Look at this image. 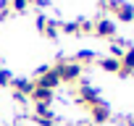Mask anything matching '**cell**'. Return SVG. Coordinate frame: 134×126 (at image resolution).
Segmentation results:
<instances>
[{"label":"cell","mask_w":134,"mask_h":126,"mask_svg":"<svg viewBox=\"0 0 134 126\" xmlns=\"http://www.w3.org/2000/svg\"><path fill=\"white\" fill-rule=\"evenodd\" d=\"M92 34H97V37H103V39H116V24H113L110 19H97Z\"/></svg>","instance_id":"5b68a950"},{"label":"cell","mask_w":134,"mask_h":126,"mask_svg":"<svg viewBox=\"0 0 134 126\" xmlns=\"http://www.w3.org/2000/svg\"><path fill=\"white\" fill-rule=\"evenodd\" d=\"M97 66H100L103 71H108V74H118V71H121V60L108 55V58H100V60H97Z\"/></svg>","instance_id":"8fae6325"},{"label":"cell","mask_w":134,"mask_h":126,"mask_svg":"<svg viewBox=\"0 0 134 126\" xmlns=\"http://www.w3.org/2000/svg\"><path fill=\"white\" fill-rule=\"evenodd\" d=\"M60 29L66 34H79V21H69V24H60Z\"/></svg>","instance_id":"5bb4252c"},{"label":"cell","mask_w":134,"mask_h":126,"mask_svg":"<svg viewBox=\"0 0 134 126\" xmlns=\"http://www.w3.org/2000/svg\"><path fill=\"white\" fill-rule=\"evenodd\" d=\"M29 97L34 100V105H37V102H42V105H50V102H53V92L45 89V87H37V84H34V89H32Z\"/></svg>","instance_id":"30bf717a"},{"label":"cell","mask_w":134,"mask_h":126,"mask_svg":"<svg viewBox=\"0 0 134 126\" xmlns=\"http://www.w3.org/2000/svg\"><path fill=\"white\" fill-rule=\"evenodd\" d=\"M108 11H113L116 13V19L118 21H134V5H129V3H124V0H108V5H105Z\"/></svg>","instance_id":"3957f363"},{"label":"cell","mask_w":134,"mask_h":126,"mask_svg":"<svg viewBox=\"0 0 134 126\" xmlns=\"http://www.w3.org/2000/svg\"><path fill=\"white\" fill-rule=\"evenodd\" d=\"M37 29H40L47 39H55L58 32H60V24H58V21H50L47 16H37Z\"/></svg>","instance_id":"8992f818"},{"label":"cell","mask_w":134,"mask_h":126,"mask_svg":"<svg viewBox=\"0 0 134 126\" xmlns=\"http://www.w3.org/2000/svg\"><path fill=\"white\" fill-rule=\"evenodd\" d=\"M11 8H13V13H26L29 0H11Z\"/></svg>","instance_id":"4fadbf2b"},{"label":"cell","mask_w":134,"mask_h":126,"mask_svg":"<svg viewBox=\"0 0 134 126\" xmlns=\"http://www.w3.org/2000/svg\"><path fill=\"white\" fill-rule=\"evenodd\" d=\"M76 95H79V102H82L84 108H90V105H97V102L103 100V97H100V92H97L92 84H82Z\"/></svg>","instance_id":"277c9868"},{"label":"cell","mask_w":134,"mask_h":126,"mask_svg":"<svg viewBox=\"0 0 134 126\" xmlns=\"http://www.w3.org/2000/svg\"><path fill=\"white\" fill-rule=\"evenodd\" d=\"M118 76H134V47H129L121 55V71Z\"/></svg>","instance_id":"ba28073f"},{"label":"cell","mask_w":134,"mask_h":126,"mask_svg":"<svg viewBox=\"0 0 134 126\" xmlns=\"http://www.w3.org/2000/svg\"><path fill=\"white\" fill-rule=\"evenodd\" d=\"M34 76H37V82H34V84H37V87H45V89H50V92L60 84L55 66H42V68H37V74H34Z\"/></svg>","instance_id":"7a4b0ae2"},{"label":"cell","mask_w":134,"mask_h":126,"mask_svg":"<svg viewBox=\"0 0 134 126\" xmlns=\"http://www.w3.org/2000/svg\"><path fill=\"white\" fill-rule=\"evenodd\" d=\"M71 60H76V63H79V66L84 68V66H87V63H95V53H92V50H79V53H76V55H74Z\"/></svg>","instance_id":"7c38bea8"},{"label":"cell","mask_w":134,"mask_h":126,"mask_svg":"<svg viewBox=\"0 0 134 126\" xmlns=\"http://www.w3.org/2000/svg\"><path fill=\"white\" fill-rule=\"evenodd\" d=\"M87 110H90V116H92L95 123H105V121H110V108H108L103 100H100L97 105H90Z\"/></svg>","instance_id":"52a82bcc"},{"label":"cell","mask_w":134,"mask_h":126,"mask_svg":"<svg viewBox=\"0 0 134 126\" xmlns=\"http://www.w3.org/2000/svg\"><path fill=\"white\" fill-rule=\"evenodd\" d=\"M55 71H58V79L60 82H76L84 74V68L79 66L76 60H58L55 63Z\"/></svg>","instance_id":"6da1fadb"},{"label":"cell","mask_w":134,"mask_h":126,"mask_svg":"<svg viewBox=\"0 0 134 126\" xmlns=\"http://www.w3.org/2000/svg\"><path fill=\"white\" fill-rule=\"evenodd\" d=\"M8 84H11V74L5 68H0V87H8Z\"/></svg>","instance_id":"9a60e30c"},{"label":"cell","mask_w":134,"mask_h":126,"mask_svg":"<svg viewBox=\"0 0 134 126\" xmlns=\"http://www.w3.org/2000/svg\"><path fill=\"white\" fill-rule=\"evenodd\" d=\"M11 87L16 89V95L26 97V95H32V89H34V82H32V79H11Z\"/></svg>","instance_id":"9c48e42d"}]
</instances>
